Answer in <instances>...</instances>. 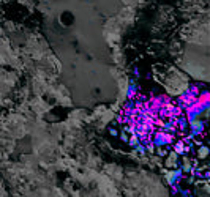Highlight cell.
Wrapping results in <instances>:
<instances>
[{
	"instance_id": "obj_1",
	"label": "cell",
	"mask_w": 210,
	"mask_h": 197,
	"mask_svg": "<svg viewBox=\"0 0 210 197\" xmlns=\"http://www.w3.org/2000/svg\"><path fill=\"white\" fill-rule=\"evenodd\" d=\"M125 114L136 136L155 147L175 142L185 128L179 106L164 96L138 99L126 107Z\"/></svg>"
}]
</instances>
